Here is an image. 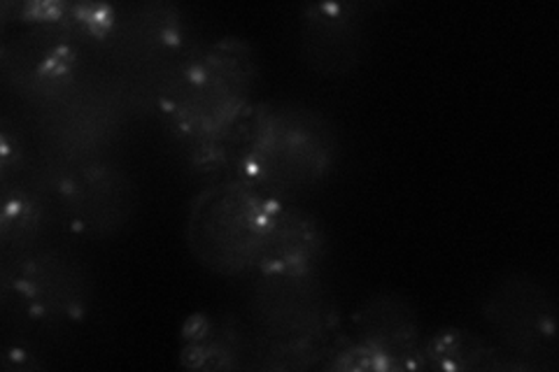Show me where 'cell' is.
Returning a JSON list of instances; mask_svg holds the SVG:
<instances>
[{
  "label": "cell",
  "instance_id": "6da1fadb",
  "mask_svg": "<svg viewBox=\"0 0 559 372\" xmlns=\"http://www.w3.org/2000/svg\"><path fill=\"white\" fill-rule=\"evenodd\" d=\"M254 57L245 43L224 38L180 59L164 77L159 110L168 129L194 152V164L215 168L250 115Z\"/></svg>",
  "mask_w": 559,
  "mask_h": 372
},
{
  "label": "cell",
  "instance_id": "7a4b0ae2",
  "mask_svg": "<svg viewBox=\"0 0 559 372\" xmlns=\"http://www.w3.org/2000/svg\"><path fill=\"white\" fill-rule=\"evenodd\" d=\"M238 180L289 203L334 170L338 140L331 123L294 103L257 105L242 121Z\"/></svg>",
  "mask_w": 559,
  "mask_h": 372
},
{
  "label": "cell",
  "instance_id": "3957f363",
  "mask_svg": "<svg viewBox=\"0 0 559 372\" xmlns=\"http://www.w3.org/2000/svg\"><path fill=\"white\" fill-rule=\"evenodd\" d=\"M242 180L203 189L187 217V244L201 265L236 277L257 271L277 205Z\"/></svg>",
  "mask_w": 559,
  "mask_h": 372
},
{
  "label": "cell",
  "instance_id": "277c9868",
  "mask_svg": "<svg viewBox=\"0 0 559 372\" xmlns=\"http://www.w3.org/2000/svg\"><path fill=\"white\" fill-rule=\"evenodd\" d=\"M485 322L524 370L555 368L557 310L538 279L506 277L485 298Z\"/></svg>",
  "mask_w": 559,
  "mask_h": 372
},
{
  "label": "cell",
  "instance_id": "5b68a950",
  "mask_svg": "<svg viewBox=\"0 0 559 372\" xmlns=\"http://www.w3.org/2000/svg\"><path fill=\"white\" fill-rule=\"evenodd\" d=\"M357 340L331 349L326 368L338 370H417L423 363V335L404 298H371L355 316Z\"/></svg>",
  "mask_w": 559,
  "mask_h": 372
},
{
  "label": "cell",
  "instance_id": "8992f818",
  "mask_svg": "<svg viewBox=\"0 0 559 372\" xmlns=\"http://www.w3.org/2000/svg\"><path fill=\"white\" fill-rule=\"evenodd\" d=\"M3 289L20 312L43 324L78 322L90 305V281L73 259L57 252H22L5 268Z\"/></svg>",
  "mask_w": 559,
  "mask_h": 372
},
{
  "label": "cell",
  "instance_id": "52a82bcc",
  "mask_svg": "<svg viewBox=\"0 0 559 372\" xmlns=\"http://www.w3.org/2000/svg\"><path fill=\"white\" fill-rule=\"evenodd\" d=\"M57 193L66 224L92 236L115 233L127 224L133 209L129 175L96 158L68 170L57 184Z\"/></svg>",
  "mask_w": 559,
  "mask_h": 372
},
{
  "label": "cell",
  "instance_id": "ba28073f",
  "mask_svg": "<svg viewBox=\"0 0 559 372\" xmlns=\"http://www.w3.org/2000/svg\"><path fill=\"white\" fill-rule=\"evenodd\" d=\"M364 49V20L359 5H310L304 14L301 55L314 73L347 75Z\"/></svg>",
  "mask_w": 559,
  "mask_h": 372
},
{
  "label": "cell",
  "instance_id": "9c48e42d",
  "mask_svg": "<svg viewBox=\"0 0 559 372\" xmlns=\"http://www.w3.org/2000/svg\"><path fill=\"white\" fill-rule=\"evenodd\" d=\"M326 256V238L320 221L299 205L280 203L261 250L259 275H318Z\"/></svg>",
  "mask_w": 559,
  "mask_h": 372
},
{
  "label": "cell",
  "instance_id": "30bf717a",
  "mask_svg": "<svg viewBox=\"0 0 559 372\" xmlns=\"http://www.w3.org/2000/svg\"><path fill=\"white\" fill-rule=\"evenodd\" d=\"M182 363L205 370L248 368L252 335L234 316H191L182 335Z\"/></svg>",
  "mask_w": 559,
  "mask_h": 372
},
{
  "label": "cell",
  "instance_id": "8fae6325",
  "mask_svg": "<svg viewBox=\"0 0 559 372\" xmlns=\"http://www.w3.org/2000/svg\"><path fill=\"white\" fill-rule=\"evenodd\" d=\"M423 363L433 370H524L503 347L462 328H443L425 340Z\"/></svg>",
  "mask_w": 559,
  "mask_h": 372
},
{
  "label": "cell",
  "instance_id": "7c38bea8",
  "mask_svg": "<svg viewBox=\"0 0 559 372\" xmlns=\"http://www.w3.org/2000/svg\"><path fill=\"white\" fill-rule=\"evenodd\" d=\"M43 226V201L38 191H31L26 184H5L3 193V247L16 254L26 252Z\"/></svg>",
  "mask_w": 559,
  "mask_h": 372
}]
</instances>
